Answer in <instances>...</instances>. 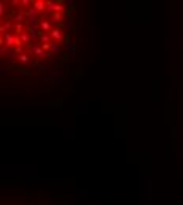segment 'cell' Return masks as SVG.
Listing matches in <instances>:
<instances>
[{"mask_svg": "<svg viewBox=\"0 0 183 205\" xmlns=\"http://www.w3.org/2000/svg\"><path fill=\"white\" fill-rule=\"evenodd\" d=\"M73 24L62 2H0V57L17 66L43 68L70 46Z\"/></svg>", "mask_w": 183, "mask_h": 205, "instance_id": "1", "label": "cell"}]
</instances>
